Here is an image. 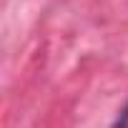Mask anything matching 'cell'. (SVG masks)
I'll return each mask as SVG.
<instances>
[{"instance_id": "6da1fadb", "label": "cell", "mask_w": 128, "mask_h": 128, "mask_svg": "<svg viewBox=\"0 0 128 128\" xmlns=\"http://www.w3.org/2000/svg\"><path fill=\"white\" fill-rule=\"evenodd\" d=\"M110 128H128V103L123 106V110H118V116H116Z\"/></svg>"}]
</instances>
